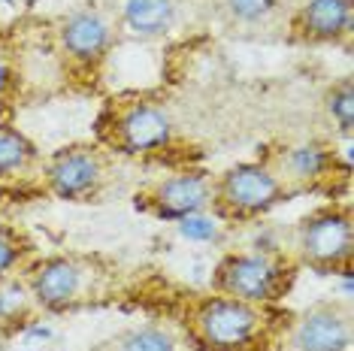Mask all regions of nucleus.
I'll use <instances>...</instances> for the list:
<instances>
[{
  "mask_svg": "<svg viewBox=\"0 0 354 351\" xmlns=\"http://www.w3.org/2000/svg\"><path fill=\"white\" fill-rule=\"evenodd\" d=\"M291 312L215 291L188 294L176 315V330L188 351H285Z\"/></svg>",
  "mask_w": 354,
  "mask_h": 351,
  "instance_id": "1",
  "label": "nucleus"
},
{
  "mask_svg": "<svg viewBox=\"0 0 354 351\" xmlns=\"http://www.w3.org/2000/svg\"><path fill=\"white\" fill-rule=\"evenodd\" d=\"M122 267L100 252H52L37 254L21 269L30 303L49 315L82 312L103 306L122 291Z\"/></svg>",
  "mask_w": 354,
  "mask_h": 351,
  "instance_id": "2",
  "label": "nucleus"
},
{
  "mask_svg": "<svg viewBox=\"0 0 354 351\" xmlns=\"http://www.w3.org/2000/svg\"><path fill=\"white\" fill-rule=\"evenodd\" d=\"M94 142L112 158L149 161L164 158L179 142L173 109L151 91H118L100 103L94 115Z\"/></svg>",
  "mask_w": 354,
  "mask_h": 351,
  "instance_id": "3",
  "label": "nucleus"
},
{
  "mask_svg": "<svg viewBox=\"0 0 354 351\" xmlns=\"http://www.w3.org/2000/svg\"><path fill=\"white\" fill-rule=\"evenodd\" d=\"M300 267L291 252L279 249H233L212 267L209 291L261 306H281L294 291Z\"/></svg>",
  "mask_w": 354,
  "mask_h": 351,
  "instance_id": "4",
  "label": "nucleus"
},
{
  "mask_svg": "<svg viewBox=\"0 0 354 351\" xmlns=\"http://www.w3.org/2000/svg\"><path fill=\"white\" fill-rule=\"evenodd\" d=\"M291 258L318 276H348L354 269V206L345 197L312 206L294 225Z\"/></svg>",
  "mask_w": 354,
  "mask_h": 351,
  "instance_id": "5",
  "label": "nucleus"
},
{
  "mask_svg": "<svg viewBox=\"0 0 354 351\" xmlns=\"http://www.w3.org/2000/svg\"><path fill=\"white\" fill-rule=\"evenodd\" d=\"M291 200L288 188L272 173L261 155L252 161H236L212 173V203L209 212L230 227H245L267 218L272 209Z\"/></svg>",
  "mask_w": 354,
  "mask_h": 351,
  "instance_id": "6",
  "label": "nucleus"
},
{
  "mask_svg": "<svg viewBox=\"0 0 354 351\" xmlns=\"http://www.w3.org/2000/svg\"><path fill=\"white\" fill-rule=\"evenodd\" d=\"M115 158L94 140L64 142L39 164V191L58 203H97L112 182Z\"/></svg>",
  "mask_w": 354,
  "mask_h": 351,
  "instance_id": "7",
  "label": "nucleus"
},
{
  "mask_svg": "<svg viewBox=\"0 0 354 351\" xmlns=\"http://www.w3.org/2000/svg\"><path fill=\"white\" fill-rule=\"evenodd\" d=\"M115 19L94 3H82L64 12L52 25V49L64 73L76 82H94L115 49Z\"/></svg>",
  "mask_w": 354,
  "mask_h": 351,
  "instance_id": "8",
  "label": "nucleus"
},
{
  "mask_svg": "<svg viewBox=\"0 0 354 351\" xmlns=\"http://www.w3.org/2000/svg\"><path fill=\"white\" fill-rule=\"evenodd\" d=\"M261 158L281 179L291 200L306 194H324L330 200L348 188V164L333 140L312 137L303 142H285L279 149H263Z\"/></svg>",
  "mask_w": 354,
  "mask_h": 351,
  "instance_id": "9",
  "label": "nucleus"
},
{
  "mask_svg": "<svg viewBox=\"0 0 354 351\" xmlns=\"http://www.w3.org/2000/svg\"><path fill=\"white\" fill-rule=\"evenodd\" d=\"M133 209L155 221H188L209 212L212 203V170L185 167L170 176L142 182L131 197Z\"/></svg>",
  "mask_w": 354,
  "mask_h": 351,
  "instance_id": "10",
  "label": "nucleus"
},
{
  "mask_svg": "<svg viewBox=\"0 0 354 351\" xmlns=\"http://www.w3.org/2000/svg\"><path fill=\"white\" fill-rule=\"evenodd\" d=\"M354 306L345 297H324L291 312L285 351H351Z\"/></svg>",
  "mask_w": 354,
  "mask_h": 351,
  "instance_id": "11",
  "label": "nucleus"
},
{
  "mask_svg": "<svg viewBox=\"0 0 354 351\" xmlns=\"http://www.w3.org/2000/svg\"><path fill=\"white\" fill-rule=\"evenodd\" d=\"M354 30V0H294L285 21L288 43L345 46Z\"/></svg>",
  "mask_w": 354,
  "mask_h": 351,
  "instance_id": "12",
  "label": "nucleus"
},
{
  "mask_svg": "<svg viewBox=\"0 0 354 351\" xmlns=\"http://www.w3.org/2000/svg\"><path fill=\"white\" fill-rule=\"evenodd\" d=\"M185 15V0H118L115 28L142 43L176 34Z\"/></svg>",
  "mask_w": 354,
  "mask_h": 351,
  "instance_id": "13",
  "label": "nucleus"
},
{
  "mask_svg": "<svg viewBox=\"0 0 354 351\" xmlns=\"http://www.w3.org/2000/svg\"><path fill=\"white\" fill-rule=\"evenodd\" d=\"M294 0H212L215 15L230 34L261 37L270 30H285Z\"/></svg>",
  "mask_w": 354,
  "mask_h": 351,
  "instance_id": "14",
  "label": "nucleus"
},
{
  "mask_svg": "<svg viewBox=\"0 0 354 351\" xmlns=\"http://www.w3.org/2000/svg\"><path fill=\"white\" fill-rule=\"evenodd\" d=\"M88 351H188V348H185L176 324L142 321L109 333L106 339H100Z\"/></svg>",
  "mask_w": 354,
  "mask_h": 351,
  "instance_id": "15",
  "label": "nucleus"
},
{
  "mask_svg": "<svg viewBox=\"0 0 354 351\" xmlns=\"http://www.w3.org/2000/svg\"><path fill=\"white\" fill-rule=\"evenodd\" d=\"M43 155L34 146L28 133H21L12 124H0V182L21 179L39 170Z\"/></svg>",
  "mask_w": 354,
  "mask_h": 351,
  "instance_id": "16",
  "label": "nucleus"
},
{
  "mask_svg": "<svg viewBox=\"0 0 354 351\" xmlns=\"http://www.w3.org/2000/svg\"><path fill=\"white\" fill-rule=\"evenodd\" d=\"M318 109H321V115H324V124L333 131V137L348 142L354 133V79L348 73L336 76L333 82L321 91Z\"/></svg>",
  "mask_w": 354,
  "mask_h": 351,
  "instance_id": "17",
  "label": "nucleus"
},
{
  "mask_svg": "<svg viewBox=\"0 0 354 351\" xmlns=\"http://www.w3.org/2000/svg\"><path fill=\"white\" fill-rule=\"evenodd\" d=\"M37 258V243L21 227L0 225V285L21 276V269Z\"/></svg>",
  "mask_w": 354,
  "mask_h": 351,
  "instance_id": "18",
  "label": "nucleus"
}]
</instances>
